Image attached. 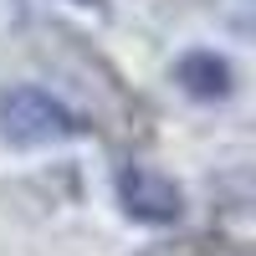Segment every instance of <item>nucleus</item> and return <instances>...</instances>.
<instances>
[{"label":"nucleus","mask_w":256,"mask_h":256,"mask_svg":"<svg viewBox=\"0 0 256 256\" xmlns=\"http://www.w3.org/2000/svg\"><path fill=\"white\" fill-rule=\"evenodd\" d=\"M92 123L72 102H62L41 88H6L0 92V138L16 148H46V144H72L88 138Z\"/></svg>","instance_id":"f257e3e1"},{"label":"nucleus","mask_w":256,"mask_h":256,"mask_svg":"<svg viewBox=\"0 0 256 256\" xmlns=\"http://www.w3.org/2000/svg\"><path fill=\"white\" fill-rule=\"evenodd\" d=\"M118 205H123V216L128 220H138V226H174L184 216V190L159 174V169H144V164H128L123 174H118Z\"/></svg>","instance_id":"f03ea898"},{"label":"nucleus","mask_w":256,"mask_h":256,"mask_svg":"<svg viewBox=\"0 0 256 256\" xmlns=\"http://www.w3.org/2000/svg\"><path fill=\"white\" fill-rule=\"evenodd\" d=\"M174 82H180L195 102H226L230 92H236V67H230L220 52L195 46V52H184V56L174 62Z\"/></svg>","instance_id":"7ed1b4c3"},{"label":"nucleus","mask_w":256,"mask_h":256,"mask_svg":"<svg viewBox=\"0 0 256 256\" xmlns=\"http://www.w3.org/2000/svg\"><path fill=\"white\" fill-rule=\"evenodd\" d=\"M72 6H92V0H72Z\"/></svg>","instance_id":"20e7f679"}]
</instances>
